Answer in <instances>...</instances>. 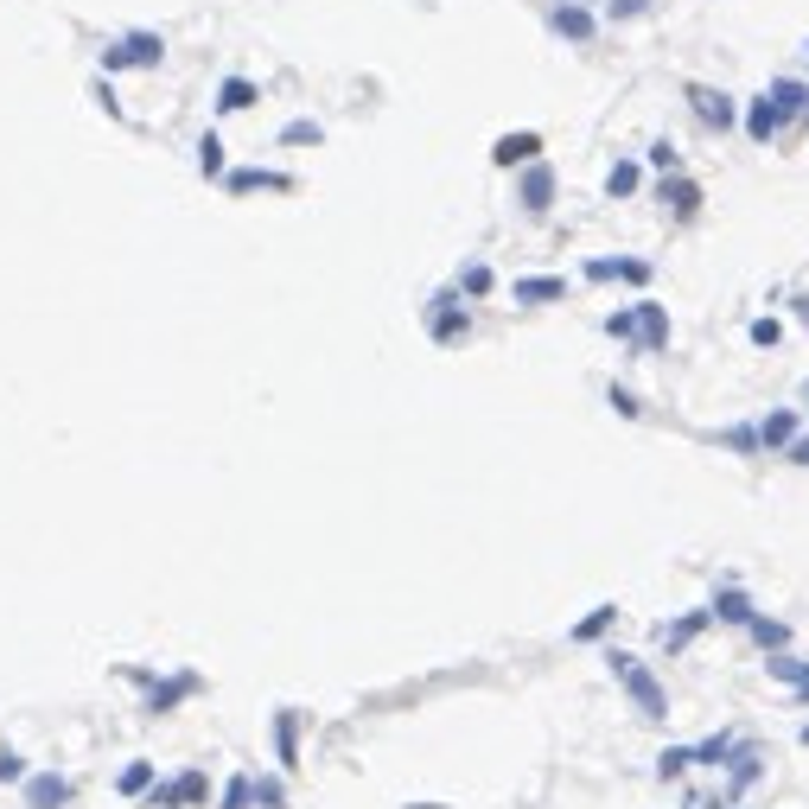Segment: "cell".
<instances>
[{"label": "cell", "instance_id": "cell-28", "mask_svg": "<svg viewBox=\"0 0 809 809\" xmlns=\"http://www.w3.org/2000/svg\"><path fill=\"white\" fill-rule=\"evenodd\" d=\"M153 784H160V765H153V759H128L122 778H115V790H122V797H147Z\"/></svg>", "mask_w": 809, "mask_h": 809}, {"label": "cell", "instance_id": "cell-32", "mask_svg": "<svg viewBox=\"0 0 809 809\" xmlns=\"http://www.w3.org/2000/svg\"><path fill=\"white\" fill-rule=\"evenodd\" d=\"M217 809H255V784H249V771H230V778H223Z\"/></svg>", "mask_w": 809, "mask_h": 809}, {"label": "cell", "instance_id": "cell-35", "mask_svg": "<svg viewBox=\"0 0 809 809\" xmlns=\"http://www.w3.org/2000/svg\"><path fill=\"white\" fill-rule=\"evenodd\" d=\"M746 338L759 344V351H778V344H784V319H771V313H759V319L746 325Z\"/></svg>", "mask_w": 809, "mask_h": 809}, {"label": "cell", "instance_id": "cell-10", "mask_svg": "<svg viewBox=\"0 0 809 809\" xmlns=\"http://www.w3.org/2000/svg\"><path fill=\"white\" fill-rule=\"evenodd\" d=\"M548 26H555L567 45H593L599 39V20L580 7V0H555V7H548Z\"/></svg>", "mask_w": 809, "mask_h": 809}, {"label": "cell", "instance_id": "cell-1", "mask_svg": "<svg viewBox=\"0 0 809 809\" xmlns=\"http://www.w3.org/2000/svg\"><path fill=\"white\" fill-rule=\"evenodd\" d=\"M606 669H612V682L631 695V708H638L644 720H669V688L657 682V669H650V663H638L631 650H612Z\"/></svg>", "mask_w": 809, "mask_h": 809}, {"label": "cell", "instance_id": "cell-30", "mask_svg": "<svg viewBox=\"0 0 809 809\" xmlns=\"http://www.w3.org/2000/svg\"><path fill=\"white\" fill-rule=\"evenodd\" d=\"M491 287H497L491 262H466V268H459V281H453V294H459V300H485Z\"/></svg>", "mask_w": 809, "mask_h": 809}, {"label": "cell", "instance_id": "cell-23", "mask_svg": "<svg viewBox=\"0 0 809 809\" xmlns=\"http://www.w3.org/2000/svg\"><path fill=\"white\" fill-rule=\"evenodd\" d=\"M262 102V90H255L249 77H223L217 83V115H243V109H255Z\"/></svg>", "mask_w": 809, "mask_h": 809}, {"label": "cell", "instance_id": "cell-44", "mask_svg": "<svg viewBox=\"0 0 809 809\" xmlns=\"http://www.w3.org/2000/svg\"><path fill=\"white\" fill-rule=\"evenodd\" d=\"M96 109H102V115H115V122H122V102H115V90H109V83H96Z\"/></svg>", "mask_w": 809, "mask_h": 809}, {"label": "cell", "instance_id": "cell-6", "mask_svg": "<svg viewBox=\"0 0 809 809\" xmlns=\"http://www.w3.org/2000/svg\"><path fill=\"white\" fill-rule=\"evenodd\" d=\"M688 109H695V122L708 128V134H727L733 122H739V96H727V90H714V83H688Z\"/></svg>", "mask_w": 809, "mask_h": 809}, {"label": "cell", "instance_id": "cell-45", "mask_svg": "<svg viewBox=\"0 0 809 809\" xmlns=\"http://www.w3.org/2000/svg\"><path fill=\"white\" fill-rule=\"evenodd\" d=\"M790 313H797V325H809V294H790Z\"/></svg>", "mask_w": 809, "mask_h": 809}, {"label": "cell", "instance_id": "cell-27", "mask_svg": "<svg viewBox=\"0 0 809 809\" xmlns=\"http://www.w3.org/2000/svg\"><path fill=\"white\" fill-rule=\"evenodd\" d=\"M765 676L784 682V688H797V682H809V657H797V650H771V657H765Z\"/></svg>", "mask_w": 809, "mask_h": 809}, {"label": "cell", "instance_id": "cell-19", "mask_svg": "<svg viewBox=\"0 0 809 809\" xmlns=\"http://www.w3.org/2000/svg\"><path fill=\"white\" fill-rule=\"evenodd\" d=\"M765 102L784 115V122H797V115H809V83H797V77H771V83H765Z\"/></svg>", "mask_w": 809, "mask_h": 809}, {"label": "cell", "instance_id": "cell-24", "mask_svg": "<svg viewBox=\"0 0 809 809\" xmlns=\"http://www.w3.org/2000/svg\"><path fill=\"white\" fill-rule=\"evenodd\" d=\"M612 625H618V606L606 599V606H593L587 618H580V625H567V644H599V638H606Z\"/></svg>", "mask_w": 809, "mask_h": 809}, {"label": "cell", "instance_id": "cell-29", "mask_svg": "<svg viewBox=\"0 0 809 809\" xmlns=\"http://www.w3.org/2000/svg\"><path fill=\"white\" fill-rule=\"evenodd\" d=\"M663 198H669V211H676V217H695L701 211V185L682 179V172H669V179H663Z\"/></svg>", "mask_w": 809, "mask_h": 809}, {"label": "cell", "instance_id": "cell-11", "mask_svg": "<svg viewBox=\"0 0 809 809\" xmlns=\"http://www.w3.org/2000/svg\"><path fill=\"white\" fill-rule=\"evenodd\" d=\"M803 434V408H765L759 415V453H784Z\"/></svg>", "mask_w": 809, "mask_h": 809}, {"label": "cell", "instance_id": "cell-16", "mask_svg": "<svg viewBox=\"0 0 809 809\" xmlns=\"http://www.w3.org/2000/svg\"><path fill=\"white\" fill-rule=\"evenodd\" d=\"M223 185H230V198H249V192H294V179H287V172H268V166L223 172Z\"/></svg>", "mask_w": 809, "mask_h": 809}, {"label": "cell", "instance_id": "cell-40", "mask_svg": "<svg viewBox=\"0 0 809 809\" xmlns=\"http://www.w3.org/2000/svg\"><path fill=\"white\" fill-rule=\"evenodd\" d=\"M644 166H657V172H676V166H682V153L669 147V141H650V153H644Z\"/></svg>", "mask_w": 809, "mask_h": 809}, {"label": "cell", "instance_id": "cell-43", "mask_svg": "<svg viewBox=\"0 0 809 809\" xmlns=\"http://www.w3.org/2000/svg\"><path fill=\"white\" fill-rule=\"evenodd\" d=\"M638 13H650V0H612V20H638Z\"/></svg>", "mask_w": 809, "mask_h": 809}, {"label": "cell", "instance_id": "cell-50", "mask_svg": "<svg viewBox=\"0 0 809 809\" xmlns=\"http://www.w3.org/2000/svg\"><path fill=\"white\" fill-rule=\"evenodd\" d=\"M727 809H739V803H727Z\"/></svg>", "mask_w": 809, "mask_h": 809}, {"label": "cell", "instance_id": "cell-21", "mask_svg": "<svg viewBox=\"0 0 809 809\" xmlns=\"http://www.w3.org/2000/svg\"><path fill=\"white\" fill-rule=\"evenodd\" d=\"M739 122H746V134H752V141H759V147H771V141H778V134H784V115L771 109L765 96H752L746 109H739Z\"/></svg>", "mask_w": 809, "mask_h": 809}, {"label": "cell", "instance_id": "cell-51", "mask_svg": "<svg viewBox=\"0 0 809 809\" xmlns=\"http://www.w3.org/2000/svg\"><path fill=\"white\" fill-rule=\"evenodd\" d=\"M803 51H809V45H803Z\"/></svg>", "mask_w": 809, "mask_h": 809}, {"label": "cell", "instance_id": "cell-46", "mask_svg": "<svg viewBox=\"0 0 809 809\" xmlns=\"http://www.w3.org/2000/svg\"><path fill=\"white\" fill-rule=\"evenodd\" d=\"M790 701H797V708H809V682H797V688H790Z\"/></svg>", "mask_w": 809, "mask_h": 809}, {"label": "cell", "instance_id": "cell-15", "mask_svg": "<svg viewBox=\"0 0 809 809\" xmlns=\"http://www.w3.org/2000/svg\"><path fill=\"white\" fill-rule=\"evenodd\" d=\"M720 771H727V797H746L752 784H765V759H759V746H746V739H739V752Z\"/></svg>", "mask_w": 809, "mask_h": 809}, {"label": "cell", "instance_id": "cell-3", "mask_svg": "<svg viewBox=\"0 0 809 809\" xmlns=\"http://www.w3.org/2000/svg\"><path fill=\"white\" fill-rule=\"evenodd\" d=\"M421 325H427V338H434L440 351H453V344H466V338H472V313H466V300H459L453 287L421 306Z\"/></svg>", "mask_w": 809, "mask_h": 809}, {"label": "cell", "instance_id": "cell-13", "mask_svg": "<svg viewBox=\"0 0 809 809\" xmlns=\"http://www.w3.org/2000/svg\"><path fill=\"white\" fill-rule=\"evenodd\" d=\"M510 300L516 306H561L567 300V281H561V274H516Z\"/></svg>", "mask_w": 809, "mask_h": 809}, {"label": "cell", "instance_id": "cell-20", "mask_svg": "<svg viewBox=\"0 0 809 809\" xmlns=\"http://www.w3.org/2000/svg\"><path fill=\"white\" fill-rule=\"evenodd\" d=\"M708 625H714V612H708V606H695V612H682L676 625H657V644H663V650H688Z\"/></svg>", "mask_w": 809, "mask_h": 809}, {"label": "cell", "instance_id": "cell-22", "mask_svg": "<svg viewBox=\"0 0 809 809\" xmlns=\"http://www.w3.org/2000/svg\"><path fill=\"white\" fill-rule=\"evenodd\" d=\"M739 752V733H708V739H695L688 746V765H701V771H720Z\"/></svg>", "mask_w": 809, "mask_h": 809}, {"label": "cell", "instance_id": "cell-34", "mask_svg": "<svg viewBox=\"0 0 809 809\" xmlns=\"http://www.w3.org/2000/svg\"><path fill=\"white\" fill-rule=\"evenodd\" d=\"M606 408H612L618 421H644V402H638L625 383H606Z\"/></svg>", "mask_w": 809, "mask_h": 809}, {"label": "cell", "instance_id": "cell-39", "mask_svg": "<svg viewBox=\"0 0 809 809\" xmlns=\"http://www.w3.org/2000/svg\"><path fill=\"white\" fill-rule=\"evenodd\" d=\"M733 446V453H746V459H759V427H727V434H720Z\"/></svg>", "mask_w": 809, "mask_h": 809}, {"label": "cell", "instance_id": "cell-37", "mask_svg": "<svg viewBox=\"0 0 809 809\" xmlns=\"http://www.w3.org/2000/svg\"><path fill=\"white\" fill-rule=\"evenodd\" d=\"M688 771H695V765H688V746H663L657 752V778L669 784V778H688Z\"/></svg>", "mask_w": 809, "mask_h": 809}, {"label": "cell", "instance_id": "cell-14", "mask_svg": "<svg viewBox=\"0 0 809 809\" xmlns=\"http://www.w3.org/2000/svg\"><path fill=\"white\" fill-rule=\"evenodd\" d=\"M529 160H542V134H497L491 141V166L497 172H516V166H529Z\"/></svg>", "mask_w": 809, "mask_h": 809}, {"label": "cell", "instance_id": "cell-18", "mask_svg": "<svg viewBox=\"0 0 809 809\" xmlns=\"http://www.w3.org/2000/svg\"><path fill=\"white\" fill-rule=\"evenodd\" d=\"M708 612H714V625H733V631H746V625H752V612H759V606H752V593H746V587H720V593L708 599Z\"/></svg>", "mask_w": 809, "mask_h": 809}, {"label": "cell", "instance_id": "cell-4", "mask_svg": "<svg viewBox=\"0 0 809 809\" xmlns=\"http://www.w3.org/2000/svg\"><path fill=\"white\" fill-rule=\"evenodd\" d=\"M96 58H102V71H109V77L115 71H153V64L166 58V39H160V32H122V39H109Z\"/></svg>", "mask_w": 809, "mask_h": 809}, {"label": "cell", "instance_id": "cell-2", "mask_svg": "<svg viewBox=\"0 0 809 809\" xmlns=\"http://www.w3.org/2000/svg\"><path fill=\"white\" fill-rule=\"evenodd\" d=\"M128 682H141V688H147V708H141V714H153V720L179 714L185 701H192L198 688H204L198 669H172V676H160V669H128Z\"/></svg>", "mask_w": 809, "mask_h": 809}, {"label": "cell", "instance_id": "cell-12", "mask_svg": "<svg viewBox=\"0 0 809 809\" xmlns=\"http://www.w3.org/2000/svg\"><path fill=\"white\" fill-rule=\"evenodd\" d=\"M300 727H306L300 708H274V765L281 771H300Z\"/></svg>", "mask_w": 809, "mask_h": 809}, {"label": "cell", "instance_id": "cell-25", "mask_svg": "<svg viewBox=\"0 0 809 809\" xmlns=\"http://www.w3.org/2000/svg\"><path fill=\"white\" fill-rule=\"evenodd\" d=\"M746 638H752V644H759L765 657H771V650H790V625H784V618H771V612H752Z\"/></svg>", "mask_w": 809, "mask_h": 809}, {"label": "cell", "instance_id": "cell-41", "mask_svg": "<svg viewBox=\"0 0 809 809\" xmlns=\"http://www.w3.org/2000/svg\"><path fill=\"white\" fill-rule=\"evenodd\" d=\"M26 771H32V765H26V759H20L13 746L0 752V784H26Z\"/></svg>", "mask_w": 809, "mask_h": 809}, {"label": "cell", "instance_id": "cell-5", "mask_svg": "<svg viewBox=\"0 0 809 809\" xmlns=\"http://www.w3.org/2000/svg\"><path fill=\"white\" fill-rule=\"evenodd\" d=\"M555 198H561V179H555V166H548V160L516 166V211H523V217H548V211H555Z\"/></svg>", "mask_w": 809, "mask_h": 809}, {"label": "cell", "instance_id": "cell-31", "mask_svg": "<svg viewBox=\"0 0 809 809\" xmlns=\"http://www.w3.org/2000/svg\"><path fill=\"white\" fill-rule=\"evenodd\" d=\"M638 185H644V166L638 160H618L606 172V198H638Z\"/></svg>", "mask_w": 809, "mask_h": 809}, {"label": "cell", "instance_id": "cell-7", "mask_svg": "<svg viewBox=\"0 0 809 809\" xmlns=\"http://www.w3.org/2000/svg\"><path fill=\"white\" fill-rule=\"evenodd\" d=\"M650 262H638V255H593V262H580V281L606 287V281H625V287H650Z\"/></svg>", "mask_w": 809, "mask_h": 809}, {"label": "cell", "instance_id": "cell-9", "mask_svg": "<svg viewBox=\"0 0 809 809\" xmlns=\"http://www.w3.org/2000/svg\"><path fill=\"white\" fill-rule=\"evenodd\" d=\"M631 313H638V344H631V351H638V357L669 351V332H676V325H669V306L644 294V300H631Z\"/></svg>", "mask_w": 809, "mask_h": 809}, {"label": "cell", "instance_id": "cell-36", "mask_svg": "<svg viewBox=\"0 0 809 809\" xmlns=\"http://www.w3.org/2000/svg\"><path fill=\"white\" fill-rule=\"evenodd\" d=\"M319 141H325V128H319V122H306V115L281 128V147H319Z\"/></svg>", "mask_w": 809, "mask_h": 809}, {"label": "cell", "instance_id": "cell-38", "mask_svg": "<svg viewBox=\"0 0 809 809\" xmlns=\"http://www.w3.org/2000/svg\"><path fill=\"white\" fill-rule=\"evenodd\" d=\"M249 784H255V809H287V784L281 778L262 771V778H249Z\"/></svg>", "mask_w": 809, "mask_h": 809}, {"label": "cell", "instance_id": "cell-17", "mask_svg": "<svg viewBox=\"0 0 809 809\" xmlns=\"http://www.w3.org/2000/svg\"><path fill=\"white\" fill-rule=\"evenodd\" d=\"M71 803V778L58 771H26V809H64Z\"/></svg>", "mask_w": 809, "mask_h": 809}, {"label": "cell", "instance_id": "cell-8", "mask_svg": "<svg viewBox=\"0 0 809 809\" xmlns=\"http://www.w3.org/2000/svg\"><path fill=\"white\" fill-rule=\"evenodd\" d=\"M204 797H211V778H204V765H192V771H179L172 784H153V790H147L153 809H198Z\"/></svg>", "mask_w": 809, "mask_h": 809}, {"label": "cell", "instance_id": "cell-49", "mask_svg": "<svg viewBox=\"0 0 809 809\" xmlns=\"http://www.w3.org/2000/svg\"><path fill=\"white\" fill-rule=\"evenodd\" d=\"M803 421H809V383H803Z\"/></svg>", "mask_w": 809, "mask_h": 809}, {"label": "cell", "instance_id": "cell-48", "mask_svg": "<svg viewBox=\"0 0 809 809\" xmlns=\"http://www.w3.org/2000/svg\"><path fill=\"white\" fill-rule=\"evenodd\" d=\"M797 739H803V746H809V720H803V727H797Z\"/></svg>", "mask_w": 809, "mask_h": 809}, {"label": "cell", "instance_id": "cell-26", "mask_svg": "<svg viewBox=\"0 0 809 809\" xmlns=\"http://www.w3.org/2000/svg\"><path fill=\"white\" fill-rule=\"evenodd\" d=\"M198 172H204V179H223V172H230V147H223L217 128L198 134Z\"/></svg>", "mask_w": 809, "mask_h": 809}, {"label": "cell", "instance_id": "cell-47", "mask_svg": "<svg viewBox=\"0 0 809 809\" xmlns=\"http://www.w3.org/2000/svg\"><path fill=\"white\" fill-rule=\"evenodd\" d=\"M408 809H446V803H408Z\"/></svg>", "mask_w": 809, "mask_h": 809}, {"label": "cell", "instance_id": "cell-33", "mask_svg": "<svg viewBox=\"0 0 809 809\" xmlns=\"http://www.w3.org/2000/svg\"><path fill=\"white\" fill-rule=\"evenodd\" d=\"M599 332H606V338H618V344L631 351V344H638V313H631V306H618V313H606V319H599Z\"/></svg>", "mask_w": 809, "mask_h": 809}, {"label": "cell", "instance_id": "cell-42", "mask_svg": "<svg viewBox=\"0 0 809 809\" xmlns=\"http://www.w3.org/2000/svg\"><path fill=\"white\" fill-rule=\"evenodd\" d=\"M784 459H790V466H803V472H809V427H803V434L784 446Z\"/></svg>", "mask_w": 809, "mask_h": 809}]
</instances>
